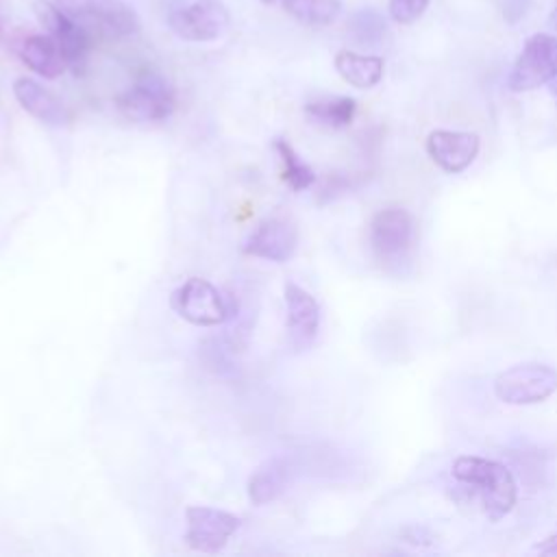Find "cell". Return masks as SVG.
<instances>
[{"label":"cell","instance_id":"cell-1","mask_svg":"<svg viewBox=\"0 0 557 557\" xmlns=\"http://www.w3.org/2000/svg\"><path fill=\"white\" fill-rule=\"evenodd\" d=\"M453 476L479 494L483 511L492 522L505 518L518 500V485L513 474L507 466L494 459L461 455L453 461Z\"/></svg>","mask_w":557,"mask_h":557},{"label":"cell","instance_id":"cell-19","mask_svg":"<svg viewBox=\"0 0 557 557\" xmlns=\"http://www.w3.org/2000/svg\"><path fill=\"white\" fill-rule=\"evenodd\" d=\"M287 15L305 26H329L339 17V0H281Z\"/></svg>","mask_w":557,"mask_h":557},{"label":"cell","instance_id":"cell-4","mask_svg":"<svg viewBox=\"0 0 557 557\" xmlns=\"http://www.w3.org/2000/svg\"><path fill=\"white\" fill-rule=\"evenodd\" d=\"M115 107L133 122H163L176 109V94L163 74L141 70L133 85L115 96Z\"/></svg>","mask_w":557,"mask_h":557},{"label":"cell","instance_id":"cell-25","mask_svg":"<svg viewBox=\"0 0 557 557\" xmlns=\"http://www.w3.org/2000/svg\"><path fill=\"white\" fill-rule=\"evenodd\" d=\"M548 24L557 30V0H555V4H553V9H550V15H548Z\"/></svg>","mask_w":557,"mask_h":557},{"label":"cell","instance_id":"cell-13","mask_svg":"<svg viewBox=\"0 0 557 557\" xmlns=\"http://www.w3.org/2000/svg\"><path fill=\"white\" fill-rule=\"evenodd\" d=\"M481 141L476 133L466 131H431L426 137V152L435 165L448 174L463 172L479 154Z\"/></svg>","mask_w":557,"mask_h":557},{"label":"cell","instance_id":"cell-15","mask_svg":"<svg viewBox=\"0 0 557 557\" xmlns=\"http://www.w3.org/2000/svg\"><path fill=\"white\" fill-rule=\"evenodd\" d=\"M13 96L26 113H30L35 120L48 126H63L70 120L65 104L35 78H28V76L15 78Z\"/></svg>","mask_w":557,"mask_h":557},{"label":"cell","instance_id":"cell-7","mask_svg":"<svg viewBox=\"0 0 557 557\" xmlns=\"http://www.w3.org/2000/svg\"><path fill=\"white\" fill-rule=\"evenodd\" d=\"M35 15L39 24L46 28V33L52 35L59 48L63 50L67 67L74 70L76 74L83 72L87 57L94 50L98 39L89 30H85L81 24L70 20L52 0H37Z\"/></svg>","mask_w":557,"mask_h":557},{"label":"cell","instance_id":"cell-11","mask_svg":"<svg viewBox=\"0 0 557 557\" xmlns=\"http://www.w3.org/2000/svg\"><path fill=\"white\" fill-rule=\"evenodd\" d=\"M298 248V228L285 218L261 220L244 239L242 250L250 257L283 263L294 257Z\"/></svg>","mask_w":557,"mask_h":557},{"label":"cell","instance_id":"cell-5","mask_svg":"<svg viewBox=\"0 0 557 557\" xmlns=\"http://www.w3.org/2000/svg\"><path fill=\"white\" fill-rule=\"evenodd\" d=\"M557 392V370L529 361L500 372L494 381V394L507 405H535Z\"/></svg>","mask_w":557,"mask_h":557},{"label":"cell","instance_id":"cell-24","mask_svg":"<svg viewBox=\"0 0 557 557\" xmlns=\"http://www.w3.org/2000/svg\"><path fill=\"white\" fill-rule=\"evenodd\" d=\"M540 553L544 555H557V533L548 535L546 540H542L537 546H535Z\"/></svg>","mask_w":557,"mask_h":557},{"label":"cell","instance_id":"cell-2","mask_svg":"<svg viewBox=\"0 0 557 557\" xmlns=\"http://www.w3.org/2000/svg\"><path fill=\"white\" fill-rule=\"evenodd\" d=\"M170 307L194 326H222L237 315L233 296L218 289L207 278L191 276L170 294Z\"/></svg>","mask_w":557,"mask_h":557},{"label":"cell","instance_id":"cell-21","mask_svg":"<svg viewBox=\"0 0 557 557\" xmlns=\"http://www.w3.org/2000/svg\"><path fill=\"white\" fill-rule=\"evenodd\" d=\"M387 33L383 15L374 9H359L348 20V35L361 46H376Z\"/></svg>","mask_w":557,"mask_h":557},{"label":"cell","instance_id":"cell-9","mask_svg":"<svg viewBox=\"0 0 557 557\" xmlns=\"http://www.w3.org/2000/svg\"><path fill=\"white\" fill-rule=\"evenodd\" d=\"M416 237V224L407 209L403 207H385L374 213L368 239L376 255V259L385 263H398L411 250Z\"/></svg>","mask_w":557,"mask_h":557},{"label":"cell","instance_id":"cell-8","mask_svg":"<svg viewBox=\"0 0 557 557\" xmlns=\"http://www.w3.org/2000/svg\"><path fill=\"white\" fill-rule=\"evenodd\" d=\"M185 522H187V529H185L187 546L191 550L207 553V555H215L224 550L233 533L242 527L239 516L224 509L207 507V505L187 507Z\"/></svg>","mask_w":557,"mask_h":557},{"label":"cell","instance_id":"cell-14","mask_svg":"<svg viewBox=\"0 0 557 557\" xmlns=\"http://www.w3.org/2000/svg\"><path fill=\"white\" fill-rule=\"evenodd\" d=\"M296 476V463L287 455L263 459L248 479V498L252 505H268L281 498Z\"/></svg>","mask_w":557,"mask_h":557},{"label":"cell","instance_id":"cell-17","mask_svg":"<svg viewBox=\"0 0 557 557\" xmlns=\"http://www.w3.org/2000/svg\"><path fill=\"white\" fill-rule=\"evenodd\" d=\"M335 70L337 74L357 89H370L381 83L385 63L381 57L374 54H359L352 50H339L335 54Z\"/></svg>","mask_w":557,"mask_h":557},{"label":"cell","instance_id":"cell-23","mask_svg":"<svg viewBox=\"0 0 557 557\" xmlns=\"http://www.w3.org/2000/svg\"><path fill=\"white\" fill-rule=\"evenodd\" d=\"M346 189V178L344 176H339V174H331V176H326V181H324V185H322V196H337V194H342ZM320 196V198H322Z\"/></svg>","mask_w":557,"mask_h":557},{"label":"cell","instance_id":"cell-18","mask_svg":"<svg viewBox=\"0 0 557 557\" xmlns=\"http://www.w3.org/2000/svg\"><path fill=\"white\" fill-rule=\"evenodd\" d=\"M305 113L326 128H344L355 120L357 102L348 96H333V98H320L305 104Z\"/></svg>","mask_w":557,"mask_h":557},{"label":"cell","instance_id":"cell-16","mask_svg":"<svg viewBox=\"0 0 557 557\" xmlns=\"http://www.w3.org/2000/svg\"><path fill=\"white\" fill-rule=\"evenodd\" d=\"M17 57L41 78H57L67 70L63 50L52 35H28L17 44Z\"/></svg>","mask_w":557,"mask_h":557},{"label":"cell","instance_id":"cell-12","mask_svg":"<svg viewBox=\"0 0 557 557\" xmlns=\"http://www.w3.org/2000/svg\"><path fill=\"white\" fill-rule=\"evenodd\" d=\"M287 311V344L294 352L311 348L320 331V305L300 285L285 283L283 289Z\"/></svg>","mask_w":557,"mask_h":557},{"label":"cell","instance_id":"cell-20","mask_svg":"<svg viewBox=\"0 0 557 557\" xmlns=\"http://www.w3.org/2000/svg\"><path fill=\"white\" fill-rule=\"evenodd\" d=\"M274 148L281 159V176L294 191H302L315 183V172L296 154L289 141L276 139Z\"/></svg>","mask_w":557,"mask_h":557},{"label":"cell","instance_id":"cell-3","mask_svg":"<svg viewBox=\"0 0 557 557\" xmlns=\"http://www.w3.org/2000/svg\"><path fill=\"white\" fill-rule=\"evenodd\" d=\"M96 39H124L139 30V15L126 0H52Z\"/></svg>","mask_w":557,"mask_h":557},{"label":"cell","instance_id":"cell-22","mask_svg":"<svg viewBox=\"0 0 557 557\" xmlns=\"http://www.w3.org/2000/svg\"><path fill=\"white\" fill-rule=\"evenodd\" d=\"M429 7V0H389V15L398 24L416 22Z\"/></svg>","mask_w":557,"mask_h":557},{"label":"cell","instance_id":"cell-10","mask_svg":"<svg viewBox=\"0 0 557 557\" xmlns=\"http://www.w3.org/2000/svg\"><path fill=\"white\" fill-rule=\"evenodd\" d=\"M168 22L185 41H215L226 33L231 15L220 0H194L174 9Z\"/></svg>","mask_w":557,"mask_h":557},{"label":"cell","instance_id":"cell-6","mask_svg":"<svg viewBox=\"0 0 557 557\" xmlns=\"http://www.w3.org/2000/svg\"><path fill=\"white\" fill-rule=\"evenodd\" d=\"M557 78V35H531L518 54L507 85L511 91H531Z\"/></svg>","mask_w":557,"mask_h":557}]
</instances>
